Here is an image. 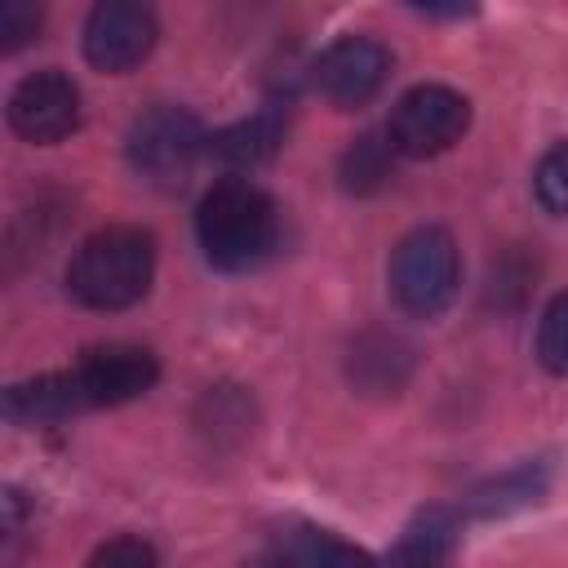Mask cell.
I'll use <instances>...</instances> for the list:
<instances>
[{
	"instance_id": "7",
	"label": "cell",
	"mask_w": 568,
	"mask_h": 568,
	"mask_svg": "<svg viewBox=\"0 0 568 568\" xmlns=\"http://www.w3.org/2000/svg\"><path fill=\"white\" fill-rule=\"evenodd\" d=\"M9 129L22 142L53 146L80 129V89L62 71H31L9 93Z\"/></svg>"
},
{
	"instance_id": "15",
	"label": "cell",
	"mask_w": 568,
	"mask_h": 568,
	"mask_svg": "<svg viewBox=\"0 0 568 568\" xmlns=\"http://www.w3.org/2000/svg\"><path fill=\"white\" fill-rule=\"evenodd\" d=\"M280 142H284V111H280V102H271L257 115H248V120L213 133L209 138V151L217 160L235 164V169H253V164H266L280 151Z\"/></svg>"
},
{
	"instance_id": "3",
	"label": "cell",
	"mask_w": 568,
	"mask_h": 568,
	"mask_svg": "<svg viewBox=\"0 0 568 568\" xmlns=\"http://www.w3.org/2000/svg\"><path fill=\"white\" fill-rule=\"evenodd\" d=\"M390 297L413 320H435L453 306L462 288V257L457 240L444 226H417L390 248Z\"/></svg>"
},
{
	"instance_id": "11",
	"label": "cell",
	"mask_w": 568,
	"mask_h": 568,
	"mask_svg": "<svg viewBox=\"0 0 568 568\" xmlns=\"http://www.w3.org/2000/svg\"><path fill=\"white\" fill-rule=\"evenodd\" d=\"M457 550V515L448 506H422L386 555V568H448Z\"/></svg>"
},
{
	"instance_id": "17",
	"label": "cell",
	"mask_w": 568,
	"mask_h": 568,
	"mask_svg": "<svg viewBox=\"0 0 568 568\" xmlns=\"http://www.w3.org/2000/svg\"><path fill=\"white\" fill-rule=\"evenodd\" d=\"M537 359L555 377H568V288L555 293L537 320Z\"/></svg>"
},
{
	"instance_id": "18",
	"label": "cell",
	"mask_w": 568,
	"mask_h": 568,
	"mask_svg": "<svg viewBox=\"0 0 568 568\" xmlns=\"http://www.w3.org/2000/svg\"><path fill=\"white\" fill-rule=\"evenodd\" d=\"M532 195H537V204L546 213H555V217L568 213V142H555L537 160V169H532Z\"/></svg>"
},
{
	"instance_id": "4",
	"label": "cell",
	"mask_w": 568,
	"mask_h": 568,
	"mask_svg": "<svg viewBox=\"0 0 568 568\" xmlns=\"http://www.w3.org/2000/svg\"><path fill=\"white\" fill-rule=\"evenodd\" d=\"M204 146H209V138H204L200 120L186 106H173V102H160V106L142 111L129 124V138H124L133 173L142 182L160 186V191H178L191 178Z\"/></svg>"
},
{
	"instance_id": "5",
	"label": "cell",
	"mask_w": 568,
	"mask_h": 568,
	"mask_svg": "<svg viewBox=\"0 0 568 568\" xmlns=\"http://www.w3.org/2000/svg\"><path fill=\"white\" fill-rule=\"evenodd\" d=\"M466 129H470V102L448 84H413L390 106V120H386L390 146L413 160L448 151L453 142H462Z\"/></svg>"
},
{
	"instance_id": "16",
	"label": "cell",
	"mask_w": 568,
	"mask_h": 568,
	"mask_svg": "<svg viewBox=\"0 0 568 568\" xmlns=\"http://www.w3.org/2000/svg\"><path fill=\"white\" fill-rule=\"evenodd\" d=\"M395 146H390V138L386 133H359L346 151H342V160H337V178H342V186L346 191H355V195H373V191H382L386 182H390V173H395Z\"/></svg>"
},
{
	"instance_id": "20",
	"label": "cell",
	"mask_w": 568,
	"mask_h": 568,
	"mask_svg": "<svg viewBox=\"0 0 568 568\" xmlns=\"http://www.w3.org/2000/svg\"><path fill=\"white\" fill-rule=\"evenodd\" d=\"M40 22H44V9L31 4V0H4L0 4V49L13 53L22 44H31L40 36Z\"/></svg>"
},
{
	"instance_id": "8",
	"label": "cell",
	"mask_w": 568,
	"mask_h": 568,
	"mask_svg": "<svg viewBox=\"0 0 568 568\" xmlns=\"http://www.w3.org/2000/svg\"><path fill=\"white\" fill-rule=\"evenodd\" d=\"M75 386H80V399L84 408H115V404H129L138 395H146L160 377V364L146 346H133V342H102V346H89L75 368H71Z\"/></svg>"
},
{
	"instance_id": "2",
	"label": "cell",
	"mask_w": 568,
	"mask_h": 568,
	"mask_svg": "<svg viewBox=\"0 0 568 568\" xmlns=\"http://www.w3.org/2000/svg\"><path fill=\"white\" fill-rule=\"evenodd\" d=\"M155 235L142 226H102L67 262V293L89 311H124L151 293Z\"/></svg>"
},
{
	"instance_id": "13",
	"label": "cell",
	"mask_w": 568,
	"mask_h": 568,
	"mask_svg": "<svg viewBox=\"0 0 568 568\" xmlns=\"http://www.w3.org/2000/svg\"><path fill=\"white\" fill-rule=\"evenodd\" d=\"M413 368V346L395 333H364L351 346V382L368 395H395Z\"/></svg>"
},
{
	"instance_id": "10",
	"label": "cell",
	"mask_w": 568,
	"mask_h": 568,
	"mask_svg": "<svg viewBox=\"0 0 568 568\" xmlns=\"http://www.w3.org/2000/svg\"><path fill=\"white\" fill-rule=\"evenodd\" d=\"M262 559L271 568H373L368 550H359V546H351L337 532L315 528V524H284V528H275Z\"/></svg>"
},
{
	"instance_id": "14",
	"label": "cell",
	"mask_w": 568,
	"mask_h": 568,
	"mask_svg": "<svg viewBox=\"0 0 568 568\" xmlns=\"http://www.w3.org/2000/svg\"><path fill=\"white\" fill-rule=\"evenodd\" d=\"M550 488V466L546 462H519L493 479H484L479 488L466 493V515L493 519V515H510L524 510L532 501H541V493Z\"/></svg>"
},
{
	"instance_id": "6",
	"label": "cell",
	"mask_w": 568,
	"mask_h": 568,
	"mask_svg": "<svg viewBox=\"0 0 568 568\" xmlns=\"http://www.w3.org/2000/svg\"><path fill=\"white\" fill-rule=\"evenodd\" d=\"M386 75H390V53L373 36H337L311 67L320 98L333 102L337 111L368 106L382 93Z\"/></svg>"
},
{
	"instance_id": "19",
	"label": "cell",
	"mask_w": 568,
	"mask_h": 568,
	"mask_svg": "<svg viewBox=\"0 0 568 568\" xmlns=\"http://www.w3.org/2000/svg\"><path fill=\"white\" fill-rule=\"evenodd\" d=\"M84 568H160V555L142 537H111L84 559Z\"/></svg>"
},
{
	"instance_id": "12",
	"label": "cell",
	"mask_w": 568,
	"mask_h": 568,
	"mask_svg": "<svg viewBox=\"0 0 568 568\" xmlns=\"http://www.w3.org/2000/svg\"><path fill=\"white\" fill-rule=\"evenodd\" d=\"M4 413L22 426H53V422L84 413V399H80V386L67 368V373H40V377L13 382L4 390Z\"/></svg>"
},
{
	"instance_id": "1",
	"label": "cell",
	"mask_w": 568,
	"mask_h": 568,
	"mask_svg": "<svg viewBox=\"0 0 568 568\" xmlns=\"http://www.w3.org/2000/svg\"><path fill=\"white\" fill-rule=\"evenodd\" d=\"M195 240L217 271H253L280 244V209L248 178H222L195 209Z\"/></svg>"
},
{
	"instance_id": "9",
	"label": "cell",
	"mask_w": 568,
	"mask_h": 568,
	"mask_svg": "<svg viewBox=\"0 0 568 568\" xmlns=\"http://www.w3.org/2000/svg\"><path fill=\"white\" fill-rule=\"evenodd\" d=\"M160 22L146 4L138 0H102L84 18V58L98 71H133L151 49H155Z\"/></svg>"
}]
</instances>
